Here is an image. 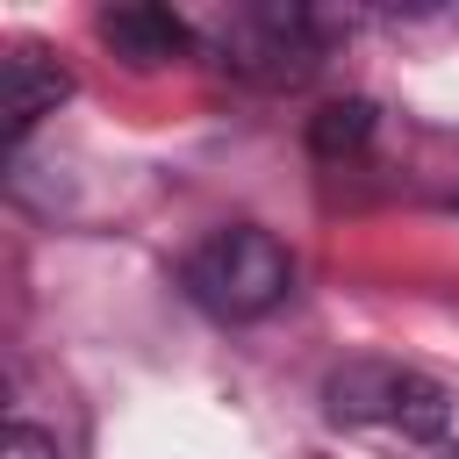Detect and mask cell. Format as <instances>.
Masks as SVG:
<instances>
[{"instance_id": "277c9868", "label": "cell", "mask_w": 459, "mask_h": 459, "mask_svg": "<svg viewBox=\"0 0 459 459\" xmlns=\"http://www.w3.org/2000/svg\"><path fill=\"white\" fill-rule=\"evenodd\" d=\"M100 36H108V50L115 57H129V65H172V57H186L194 50V29L172 14V7H158V0H122V7H100Z\"/></svg>"}, {"instance_id": "6da1fadb", "label": "cell", "mask_w": 459, "mask_h": 459, "mask_svg": "<svg viewBox=\"0 0 459 459\" xmlns=\"http://www.w3.org/2000/svg\"><path fill=\"white\" fill-rule=\"evenodd\" d=\"M179 280H186V294H194L208 316H222V323H251V316H265V308L287 301V287H294V258H287V244H280L273 230H258V222H230V230H215V237H201V244L186 251Z\"/></svg>"}, {"instance_id": "52a82bcc", "label": "cell", "mask_w": 459, "mask_h": 459, "mask_svg": "<svg viewBox=\"0 0 459 459\" xmlns=\"http://www.w3.org/2000/svg\"><path fill=\"white\" fill-rule=\"evenodd\" d=\"M0 459H57V437L36 423H7L0 430Z\"/></svg>"}, {"instance_id": "8992f818", "label": "cell", "mask_w": 459, "mask_h": 459, "mask_svg": "<svg viewBox=\"0 0 459 459\" xmlns=\"http://www.w3.org/2000/svg\"><path fill=\"white\" fill-rule=\"evenodd\" d=\"M366 136H373V100H330L308 122L316 158H351V151H366Z\"/></svg>"}, {"instance_id": "5b68a950", "label": "cell", "mask_w": 459, "mask_h": 459, "mask_svg": "<svg viewBox=\"0 0 459 459\" xmlns=\"http://www.w3.org/2000/svg\"><path fill=\"white\" fill-rule=\"evenodd\" d=\"M65 93H72V72H65V65H50L43 50H7V65H0V136H7V151H14Z\"/></svg>"}, {"instance_id": "7a4b0ae2", "label": "cell", "mask_w": 459, "mask_h": 459, "mask_svg": "<svg viewBox=\"0 0 459 459\" xmlns=\"http://www.w3.org/2000/svg\"><path fill=\"white\" fill-rule=\"evenodd\" d=\"M330 416L337 423H402L409 437H437L452 423V394L430 373L387 366V359H351L330 373Z\"/></svg>"}, {"instance_id": "3957f363", "label": "cell", "mask_w": 459, "mask_h": 459, "mask_svg": "<svg viewBox=\"0 0 459 459\" xmlns=\"http://www.w3.org/2000/svg\"><path fill=\"white\" fill-rule=\"evenodd\" d=\"M237 72H258V79H301L316 65V43H308V14L301 7H251L237 22Z\"/></svg>"}]
</instances>
